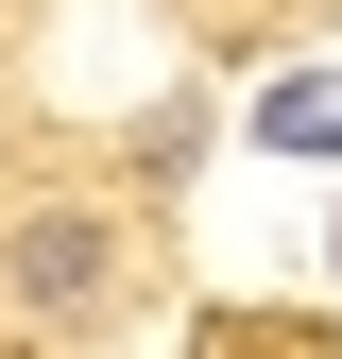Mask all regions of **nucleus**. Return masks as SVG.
I'll return each mask as SVG.
<instances>
[{
  "mask_svg": "<svg viewBox=\"0 0 342 359\" xmlns=\"http://www.w3.org/2000/svg\"><path fill=\"white\" fill-rule=\"evenodd\" d=\"M205 359H342V342L291 325V308H223V325H205Z\"/></svg>",
  "mask_w": 342,
  "mask_h": 359,
  "instance_id": "obj_3",
  "label": "nucleus"
},
{
  "mask_svg": "<svg viewBox=\"0 0 342 359\" xmlns=\"http://www.w3.org/2000/svg\"><path fill=\"white\" fill-rule=\"evenodd\" d=\"M256 137H274V154H342V69H291V86H256Z\"/></svg>",
  "mask_w": 342,
  "mask_h": 359,
  "instance_id": "obj_2",
  "label": "nucleus"
},
{
  "mask_svg": "<svg viewBox=\"0 0 342 359\" xmlns=\"http://www.w3.org/2000/svg\"><path fill=\"white\" fill-rule=\"evenodd\" d=\"M120 257H137V240H120L103 205H18V222H0V308H18V325H103V308H120Z\"/></svg>",
  "mask_w": 342,
  "mask_h": 359,
  "instance_id": "obj_1",
  "label": "nucleus"
}]
</instances>
